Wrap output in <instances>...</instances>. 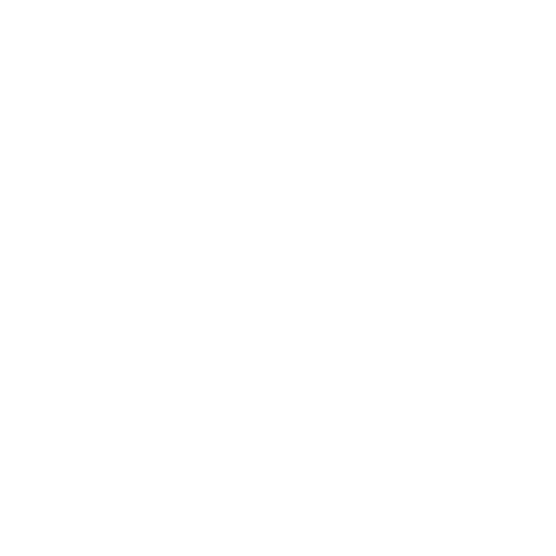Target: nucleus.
<instances>
[]
</instances>
